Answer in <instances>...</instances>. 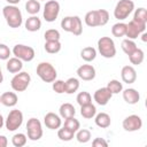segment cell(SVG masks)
Segmentation results:
<instances>
[{"mask_svg": "<svg viewBox=\"0 0 147 147\" xmlns=\"http://www.w3.org/2000/svg\"><path fill=\"white\" fill-rule=\"evenodd\" d=\"M36 71H37L38 77L45 83H53L57 77L56 69L49 62H40L37 65Z\"/></svg>", "mask_w": 147, "mask_h": 147, "instance_id": "2", "label": "cell"}, {"mask_svg": "<svg viewBox=\"0 0 147 147\" xmlns=\"http://www.w3.org/2000/svg\"><path fill=\"white\" fill-rule=\"evenodd\" d=\"M28 137L24 133H16L11 137V144L15 147H23L26 144Z\"/></svg>", "mask_w": 147, "mask_h": 147, "instance_id": "38", "label": "cell"}, {"mask_svg": "<svg viewBox=\"0 0 147 147\" xmlns=\"http://www.w3.org/2000/svg\"><path fill=\"white\" fill-rule=\"evenodd\" d=\"M76 139L80 144H86L91 140V132L87 129H80L76 133Z\"/></svg>", "mask_w": 147, "mask_h": 147, "instance_id": "36", "label": "cell"}, {"mask_svg": "<svg viewBox=\"0 0 147 147\" xmlns=\"http://www.w3.org/2000/svg\"><path fill=\"white\" fill-rule=\"evenodd\" d=\"M11 51L5 44H0V60H8L10 57Z\"/></svg>", "mask_w": 147, "mask_h": 147, "instance_id": "43", "label": "cell"}, {"mask_svg": "<svg viewBox=\"0 0 147 147\" xmlns=\"http://www.w3.org/2000/svg\"><path fill=\"white\" fill-rule=\"evenodd\" d=\"M23 68V61L17 59V57H9L6 64V69L10 72V74H17L22 70Z\"/></svg>", "mask_w": 147, "mask_h": 147, "instance_id": "18", "label": "cell"}, {"mask_svg": "<svg viewBox=\"0 0 147 147\" xmlns=\"http://www.w3.org/2000/svg\"><path fill=\"white\" fill-rule=\"evenodd\" d=\"M26 132H28V138L32 141H37L42 137V126L41 123L38 118L31 117L28 119L26 123Z\"/></svg>", "mask_w": 147, "mask_h": 147, "instance_id": "7", "label": "cell"}, {"mask_svg": "<svg viewBox=\"0 0 147 147\" xmlns=\"http://www.w3.org/2000/svg\"><path fill=\"white\" fill-rule=\"evenodd\" d=\"M85 24L87 26L91 28H95V26H100L99 24V17H98V11L96 10H90L86 13L85 17H84Z\"/></svg>", "mask_w": 147, "mask_h": 147, "instance_id": "22", "label": "cell"}, {"mask_svg": "<svg viewBox=\"0 0 147 147\" xmlns=\"http://www.w3.org/2000/svg\"><path fill=\"white\" fill-rule=\"evenodd\" d=\"M61 42L60 40H52V41H45L44 48L49 54H56L61 51Z\"/></svg>", "mask_w": 147, "mask_h": 147, "instance_id": "27", "label": "cell"}, {"mask_svg": "<svg viewBox=\"0 0 147 147\" xmlns=\"http://www.w3.org/2000/svg\"><path fill=\"white\" fill-rule=\"evenodd\" d=\"M41 8V5L38 0H28L25 3V10L30 15H36L39 13Z\"/></svg>", "mask_w": 147, "mask_h": 147, "instance_id": "28", "label": "cell"}, {"mask_svg": "<svg viewBox=\"0 0 147 147\" xmlns=\"http://www.w3.org/2000/svg\"><path fill=\"white\" fill-rule=\"evenodd\" d=\"M121 47H122V49H123V52L126 54V55H129V54H131L136 48H137V44L132 40V39H124L123 41H122V44H121Z\"/></svg>", "mask_w": 147, "mask_h": 147, "instance_id": "37", "label": "cell"}, {"mask_svg": "<svg viewBox=\"0 0 147 147\" xmlns=\"http://www.w3.org/2000/svg\"><path fill=\"white\" fill-rule=\"evenodd\" d=\"M77 76L83 80H93L95 78V68L92 64H83L77 69Z\"/></svg>", "mask_w": 147, "mask_h": 147, "instance_id": "13", "label": "cell"}, {"mask_svg": "<svg viewBox=\"0 0 147 147\" xmlns=\"http://www.w3.org/2000/svg\"><path fill=\"white\" fill-rule=\"evenodd\" d=\"M64 83H65V93H68V94H72L75 92H77L79 88V80L75 77L68 78Z\"/></svg>", "mask_w": 147, "mask_h": 147, "instance_id": "26", "label": "cell"}, {"mask_svg": "<svg viewBox=\"0 0 147 147\" xmlns=\"http://www.w3.org/2000/svg\"><path fill=\"white\" fill-rule=\"evenodd\" d=\"M31 76L25 71H20L10 80V86L15 92H24L30 85Z\"/></svg>", "mask_w": 147, "mask_h": 147, "instance_id": "5", "label": "cell"}, {"mask_svg": "<svg viewBox=\"0 0 147 147\" xmlns=\"http://www.w3.org/2000/svg\"><path fill=\"white\" fill-rule=\"evenodd\" d=\"M92 145L94 147H107L108 146V142L103 139V138H95L93 141H92Z\"/></svg>", "mask_w": 147, "mask_h": 147, "instance_id": "44", "label": "cell"}, {"mask_svg": "<svg viewBox=\"0 0 147 147\" xmlns=\"http://www.w3.org/2000/svg\"><path fill=\"white\" fill-rule=\"evenodd\" d=\"M98 51L101 56L106 59H113L116 55L115 42L110 37H101L98 40Z\"/></svg>", "mask_w": 147, "mask_h": 147, "instance_id": "3", "label": "cell"}, {"mask_svg": "<svg viewBox=\"0 0 147 147\" xmlns=\"http://www.w3.org/2000/svg\"><path fill=\"white\" fill-rule=\"evenodd\" d=\"M23 123V113L18 109H13L9 111L7 118L5 119V126L8 131L13 132L21 127Z\"/></svg>", "mask_w": 147, "mask_h": 147, "instance_id": "6", "label": "cell"}, {"mask_svg": "<svg viewBox=\"0 0 147 147\" xmlns=\"http://www.w3.org/2000/svg\"><path fill=\"white\" fill-rule=\"evenodd\" d=\"M17 101H18V98H17L16 93H14V92H5L0 96V102L6 107L16 106Z\"/></svg>", "mask_w": 147, "mask_h": 147, "instance_id": "19", "label": "cell"}, {"mask_svg": "<svg viewBox=\"0 0 147 147\" xmlns=\"http://www.w3.org/2000/svg\"><path fill=\"white\" fill-rule=\"evenodd\" d=\"M98 11V17H99V24L100 26H103L108 23L109 21V13L106 9H96Z\"/></svg>", "mask_w": 147, "mask_h": 147, "instance_id": "41", "label": "cell"}, {"mask_svg": "<svg viewBox=\"0 0 147 147\" xmlns=\"http://www.w3.org/2000/svg\"><path fill=\"white\" fill-rule=\"evenodd\" d=\"M24 25H25V29H26L28 31H30V32H36V31L40 30V28H41V21H40V18H39L38 16L31 15L30 17L26 18Z\"/></svg>", "mask_w": 147, "mask_h": 147, "instance_id": "17", "label": "cell"}, {"mask_svg": "<svg viewBox=\"0 0 147 147\" xmlns=\"http://www.w3.org/2000/svg\"><path fill=\"white\" fill-rule=\"evenodd\" d=\"M45 41H52V40H60L61 34L56 29H48L44 33Z\"/></svg>", "mask_w": 147, "mask_h": 147, "instance_id": "39", "label": "cell"}, {"mask_svg": "<svg viewBox=\"0 0 147 147\" xmlns=\"http://www.w3.org/2000/svg\"><path fill=\"white\" fill-rule=\"evenodd\" d=\"M122 126L126 132L139 131L142 127V119L138 115H129L123 119Z\"/></svg>", "mask_w": 147, "mask_h": 147, "instance_id": "10", "label": "cell"}, {"mask_svg": "<svg viewBox=\"0 0 147 147\" xmlns=\"http://www.w3.org/2000/svg\"><path fill=\"white\" fill-rule=\"evenodd\" d=\"M60 14V3L56 0H48L44 6L42 17L46 22H54Z\"/></svg>", "mask_w": 147, "mask_h": 147, "instance_id": "8", "label": "cell"}, {"mask_svg": "<svg viewBox=\"0 0 147 147\" xmlns=\"http://www.w3.org/2000/svg\"><path fill=\"white\" fill-rule=\"evenodd\" d=\"M57 137H59V139L62 140V141H70L71 139H74V137H75V132H72L71 130L67 129L65 126H63V127H61V129L59 127Z\"/></svg>", "mask_w": 147, "mask_h": 147, "instance_id": "32", "label": "cell"}, {"mask_svg": "<svg viewBox=\"0 0 147 147\" xmlns=\"http://www.w3.org/2000/svg\"><path fill=\"white\" fill-rule=\"evenodd\" d=\"M111 96H113V94H111V92H110L107 87L98 88V90L94 92V94H93V99H94V101H95L99 106H106V105L110 101Z\"/></svg>", "mask_w": 147, "mask_h": 147, "instance_id": "12", "label": "cell"}, {"mask_svg": "<svg viewBox=\"0 0 147 147\" xmlns=\"http://www.w3.org/2000/svg\"><path fill=\"white\" fill-rule=\"evenodd\" d=\"M2 15H3L7 24L9 25V28L17 29L23 23L22 13H21V10L18 9V7L16 5H7V6H5L2 8Z\"/></svg>", "mask_w": 147, "mask_h": 147, "instance_id": "1", "label": "cell"}, {"mask_svg": "<svg viewBox=\"0 0 147 147\" xmlns=\"http://www.w3.org/2000/svg\"><path fill=\"white\" fill-rule=\"evenodd\" d=\"M38 1H46V0H38Z\"/></svg>", "mask_w": 147, "mask_h": 147, "instance_id": "50", "label": "cell"}, {"mask_svg": "<svg viewBox=\"0 0 147 147\" xmlns=\"http://www.w3.org/2000/svg\"><path fill=\"white\" fill-rule=\"evenodd\" d=\"M134 10V2L132 0H119L114 9V16L118 21H123Z\"/></svg>", "mask_w": 147, "mask_h": 147, "instance_id": "4", "label": "cell"}, {"mask_svg": "<svg viewBox=\"0 0 147 147\" xmlns=\"http://www.w3.org/2000/svg\"><path fill=\"white\" fill-rule=\"evenodd\" d=\"M0 103H1V102H0Z\"/></svg>", "mask_w": 147, "mask_h": 147, "instance_id": "51", "label": "cell"}, {"mask_svg": "<svg viewBox=\"0 0 147 147\" xmlns=\"http://www.w3.org/2000/svg\"><path fill=\"white\" fill-rule=\"evenodd\" d=\"M74 36H80L83 33V24L79 16H72V24H71V31Z\"/></svg>", "mask_w": 147, "mask_h": 147, "instance_id": "29", "label": "cell"}, {"mask_svg": "<svg viewBox=\"0 0 147 147\" xmlns=\"http://www.w3.org/2000/svg\"><path fill=\"white\" fill-rule=\"evenodd\" d=\"M63 126H65L67 129H69V130H71L72 132L76 133L79 130V127H80V123H79V121L77 118H75V116H72V117L65 118Z\"/></svg>", "mask_w": 147, "mask_h": 147, "instance_id": "35", "label": "cell"}, {"mask_svg": "<svg viewBox=\"0 0 147 147\" xmlns=\"http://www.w3.org/2000/svg\"><path fill=\"white\" fill-rule=\"evenodd\" d=\"M106 87L111 92V94H118L119 92L123 91V84L119 80H117V79L109 80Z\"/></svg>", "mask_w": 147, "mask_h": 147, "instance_id": "33", "label": "cell"}, {"mask_svg": "<svg viewBox=\"0 0 147 147\" xmlns=\"http://www.w3.org/2000/svg\"><path fill=\"white\" fill-rule=\"evenodd\" d=\"M146 30V24H141V23H138L136 21H131L126 24V31H125V37H127V39H137L140 33L145 32Z\"/></svg>", "mask_w": 147, "mask_h": 147, "instance_id": "11", "label": "cell"}, {"mask_svg": "<svg viewBox=\"0 0 147 147\" xmlns=\"http://www.w3.org/2000/svg\"><path fill=\"white\" fill-rule=\"evenodd\" d=\"M71 24H72V16H65L61 21V28L65 32H70L71 31Z\"/></svg>", "mask_w": 147, "mask_h": 147, "instance_id": "42", "label": "cell"}, {"mask_svg": "<svg viewBox=\"0 0 147 147\" xmlns=\"http://www.w3.org/2000/svg\"><path fill=\"white\" fill-rule=\"evenodd\" d=\"M9 5H17V3H20V1L21 0H6Z\"/></svg>", "mask_w": 147, "mask_h": 147, "instance_id": "46", "label": "cell"}, {"mask_svg": "<svg viewBox=\"0 0 147 147\" xmlns=\"http://www.w3.org/2000/svg\"><path fill=\"white\" fill-rule=\"evenodd\" d=\"M52 88L55 93L61 94V93H65V83L61 79H55L52 84Z\"/></svg>", "mask_w": 147, "mask_h": 147, "instance_id": "40", "label": "cell"}, {"mask_svg": "<svg viewBox=\"0 0 147 147\" xmlns=\"http://www.w3.org/2000/svg\"><path fill=\"white\" fill-rule=\"evenodd\" d=\"M129 56V60H130V62L132 63V64H134V65H139V64H141L142 63V61H144V59H145V53H144V51L141 49V48H136L131 54H129L127 55Z\"/></svg>", "mask_w": 147, "mask_h": 147, "instance_id": "23", "label": "cell"}, {"mask_svg": "<svg viewBox=\"0 0 147 147\" xmlns=\"http://www.w3.org/2000/svg\"><path fill=\"white\" fill-rule=\"evenodd\" d=\"M80 57L86 62H92L96 57V49L94 47H92V46L84 47L80 51Z\"/></svg>", "mask_w": 147, "mask_h": 147, "instance_id": "24", "label": "cell"}, {"mask_svg": "<svg viewBox=\"0 0 147 147\" xmlns=\"http://www.w3.org/2000/svg\"><path fill=\"white\" fill-rule=\"evenodd\" d=\"M96 114V108L93 103H88L85 106H80V115L86 118V119H91L95 116Z\"/></svg>", "mask_w": 147, "mask_h": 147, "instance_id": "25", "label": "cell"}, {"mask_svg": "<svg viewBox=\"0 0 147 147\" xmlns=\"http://www.w3.org/2000/svg\"><path fill=\"white\" fill-rule=\"evenodd\" d=\"M11 53L14 54L15 57L22 60V61H25V62H30L34 59V49L30 46H26V45H23V44H17L14 46Z\"/></svg>", "mask_w": 147, "mask_h": 147, "instance_id": "9", "label": "cell"}, {"mask_svg": "<svg viewBox=\"0 0 147 147\" xmlns=\"http://www.w3.org/2000/svg\"><path fill=\"white\" fill-rule=\"evenodd\" d=\"M125 31H126V24L123 23V22H118V23H115L111 28V33L114 37H124L125 36Z\"/></svg>", "mask_w": 147, "mask_h": 147, "instance_id": "31", "label": "cell"}, {"mask_svg": "<svg viewBox=\"0 0 147 147\" xmlns=\"http://www.w3.org/2000/svg\"><path fill=\"white\" fill-rule=\"evenodd\" d=\"M141 34V40L144 41V42H146L147 41V33L146 32H142V33H140Z\"/></svg>", "mask_w": 147, "mask_h": 147, "instance_id": "47", "label": "cell"}, {"mask_svg": "<svg viewBox=\"0 0 147 147\" xmlns=\"http://www.w3.org/2000/svg\"><path fill=\"white\" fill-rule=\"evenodd\" d=\"M133 21L141 23V24H146L147 23V10L144 7L136 9L133 14Z\"/></svg>", "mask_w": 147, "mask_h": 147, "instance_id": "30", "label": "cell"}, {"mask_svg": "<svg viewBox=\"0 0 147 147\" xmlns=\"http://www.w3.org/2000/svg\"><path fill=\"white\" fill-rule=\"evenodd\" d=\"M123 99L129 105H136L140 100V94L136 88H125L123 91Z\"/></svg>", "mask_w": 147, "mask_h": 147, "instance_id": "16", "label": "cell"}, {"mask_svg": "<svg viewBox=\"0 0 147 147\" xmlns=\"http://www.w3.org/2000/svg\"><path fill=\"white\" fill-rule=\"evenodd\" d=\"M5 125V119H3V117H2V115L0 114V129H2V126Z\"/></svg>", "mask_w": 147, "mask_h": 147, "instance_id": "48", "label": "cell"}, {"mask_svg": "<svg viewBox=\"0 0 147 147\" xmlns=\"http://www.w3.org/2000/svg\"><path fill=\"white\" fill-rule=\"evenodd\" d=\"M3 80V75H2V71H1V67H0V84L2 83Z\"/></svg>", "mask_w": 147, "mask_h": 147, "instance_id": "49", "label": "cell"}, {"mask_svg": "<svg viewBox=\"0 0 147 147\" xmlns=\"http://www.w3.org/2000/svg\"><path fill=\"white\" fill-rule=\"evenodd\" d=\"M94 122H95V125L101 127V129H107L108 126H110V123H111V119H110V116L107 114V113H99V114H95L94 116Z\"/></svg>", "mask_w": 147, "mask_h": 147, "instance_id": "20", "label": "cell"}, {"mask_svg": "<svg viewBox=\"0 0 147 147\" xmlns=\"http://www.w3.org/2000/svg\"><path fill=\"white\" fill-rule=\"evenodd\" d=\"M59 113H60V116L62 118H69V117H72L76 115V109L75 107L69 103V102H65V103H62L59 108Z\"/></svg>", "mask_w": 147, "mask_h": 147, "instance_id": "21", "label": "cell"}, {"mask_svg": "<svg viewBox=\"0 0 147 147\" xmlns=\"http://www.w3.org/2000/svg\"><path fill=\"white\" fill-rule=\"evenodd\" d=\"M8 140L5 136H0V147H7Z\"/></svg>", "mask_w": 147, "mask_h": 147, "instance_id": "45", "label": "cell"}, {"mask_svg": "<svg viewBox=\"0 0 147 147\" xmlns=\"http://www.w3.org/2000/svg\"><path fill=\"white\" fill-rule=\"evenodd\" d=\"M44 123H45L46 127H48L49 130H57L62 125L61 116H59V115H56L55 113H52V111L47 113L44 117Z\"/></svg>", "mask_w": 147, "mask_h": 147, "instance_id": "14", "label": "cell"}, {"mask_svg": "<svg viewBox=\"0 0 147 147\" xmlns=\"http://www.w3.org/2000/svg\"><path fill=\"white\" fill-rule=\"evenodd\" d=\"M122 80L126 84H133L137 79V71L132 65H124L121 70Z\"/></svg>", "mask_w": 147, "mask_h": 147, "instance_id": "15", "label": "cell"}, {"mask_svg": "<svg viewBox=\"0 0 147 147\" xmlns=\"http://www.w3.org/2000/svg\"><path fill=\"white\" fill-rule=\"evenodd\" d=\"M76 101L79 106H85V105H88V103H92V96L88 92L86 91H83V92H79L76 96Z\"/></svg>", "mask_w": 147, "mask_h": 147, "instance_id": "34", "label": "cell"}]
</instances>
